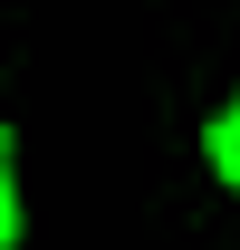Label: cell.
I'll return each instance as SVG.
<instances>
[{
  "mask_svg": "<svg viewBox=\"0 0 240 250\" xmlns=\"http://www.w3.org/2000/svg\"><path fill=\"white\" fill-rule=\"evenodd\" d=\"M211 164H221V173H231V183H240V106H231V116H221V125H211Z\"/></svg>",
  "mask_w": 240,
  "mask_h": 250,
  "instance_id": "cell-1",
  "label": "cell"
},
{
  "mask_svg": "<svg viewBox=\"0 0 240 250\" xmlns=\"http://www.w3.org/2000/svg\"><path fill=\"white\" fill-rule=\"evenodd\" d=\"M20 241V192H10V173H0V250Z\"/></svg>",
  "mask_w": 240,
  "mask_h": 250,
  "instance_id": "cell-2",
  "label": "cell"
}]
</instances>
